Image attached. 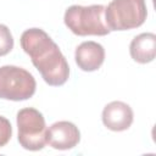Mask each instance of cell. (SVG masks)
Returning <instances> with one entry per match:
<instances>
[{"mask_svg": "<svg viewBox=\"0 0 156 156\" xmlns=\"http://www.w3.org/2000/svg\"><path fill=\"white\" fill-rule=\"evenodd\" d=\"M21 46L29 55L41 78L51 87L63 85L69 77V66L57 44L40 28H29L21 35Z\"/></svg>", "mask_w": 156, "mask_h": 156, "instance_id": "1", "label": "cell"}, {"mask_svg": "<svg viewBox=\"0 0 156 156\" xmlns=\"http://www.w3.org/2000/svg\"><path fill=\"white\" fill-rule=\"evenodd\" d=\"M105 6L72 5L65 12V24L76 35H107L111 30L105 21Z\"/></svg>", "mask_w": 156, "mask_h": 156, "instance_id": "2", "label": "cell"}, {"mask_svg": "<svg viewBox=\"0 0 156 156\" xmlns=\"http://www.w3.org/2000/svg\"><path fill=\"white\" fill-rule=\"evenodd\" d=\"M147 16L145 0H112L105 7L110 30H128L140 27Z\"/></svg>", "mask_w": 156, "mask_h": 156, "instance_id": "3", "label": "cell"}, {"mask_svg": "<svg viewBox=\"0 0 156 156\" xmlns=\"http://www.w3.org/2000/svg\"><path fill=\"white\" fill-rule=\"evenodd\" d=\"M37 83L27 69L6 65L0 67V99L23 101L35 93Z\"/></svg>", "mask_w": 156, "mask_h": 156, "instance_id": "4", "label": "cell"}, {"mask_svg": "<svg viewBox=\"0 0 156 156\" xmlns=\"http://www.w3.org/2000/svg\"><path fill=\"white\" fill-rule=\"evenodd\" d=\"M18 143L30 151L41 150L46 144V124L41 112L33 107H26L17 112Z\"/></svg>", "mask_w": 156, "mask_h": 156, "instance_id": "5", "label": "cell"}, {"mask_svg": "<svg viewBox=\"0 0 156 156\" xmlns=\"http://www.w3.org/2000/svg\"><path fill=\"white\" fill-rule=\"evenodd\" d=\"M80 140V132L68 121H58L46 129V143L56 150L73 149Z\"/></svg>", "mask_w": 156, "mask_h": 156, "instance_id": "6", "label": "cell"}, {"mask_svg": "<svg viewBox=\"0 0 156 156\" xmlns=\"http://www.w3.org/2000/svg\"><path fill=\"white\" fill-rule=\"evenodd\" d=\"M133 110L123 101H112L102 110L104 126L113 132L127 130L133 123Z\"/></svg>", "mask_w": 156, "mask_h": 156, "instance_id": "7", "label": "cell"}, {"mask_svg": "<svg viewBox=\"0 0 156 156\" xmlns=\"http://www.w3.org/2000/svg\"><path fill=\"white\" fill-rule=\"evenodd\" d=\"M76 63L82 71L93 72L101 67L105 60V49L96 41H83L76 49Z\"/></svg>", "mask_w": 156, "mask_h": 156, "instance_id": "8", "label": "cell"}, {"mask_svg": "<svg viewBox=\"0 0 156 156\" xmlns=\"http://www.w3.org/2000/svg\"><path fill=\"white\" fill-rule=\"evenodd\" d=\"M129 52L135 62H151L156 56V35L154 33H141L136 35L129 45Z\"/></svg>", "mask_w": 156, "mask_h": 156, "instance_id": "9", "label": "cell"}, {"mask_svg": "<svg viewBox=\"0 0 156 156\" xmlns=\"http://www.w3.org/2000/svg\"><path fill=\"white\" fill-rule=\"evenodd\" d=\"M13 49V38L7 26L0 23V56L7 55Z\"/></svg>", "mask_w": 156, "mask_h": 156, "instance_id": "10", "label": "cell"}, {"mask_svg": "<svg viewBox=\"0 0 156 156\" xmlns=\"http://www.w3.org/2000/svg\"><path fill=\"white\" fill-rule=\"evenodd\" d=\"M12 136V127L7 118L0 116V147L5 146Z\"/></svg>", "mask_w": 156, "mask_h": 156, "instance_id": "11", "label": "cell"}]
</instances>
